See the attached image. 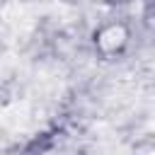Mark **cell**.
Segmentation results:
<instances>
[{"label": "cell", "instance_id": "1", "mask_svg": "<svg viewBox=\"0 0 155 155\" xmlns=\"http://www.w3.org/2000/svg\"><path fill=\"white\" fill-rule=\"evenodd\" d=\"M126 39H128V34H126L124 24H107L104 29L97 31V46L104 53H116L119 48H124Z\"/></svg>", "mask_w": 155, "mask_h": 155}]
</instances>
